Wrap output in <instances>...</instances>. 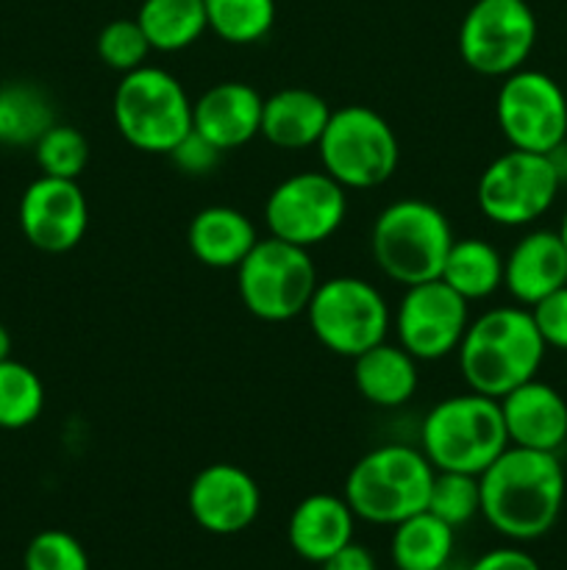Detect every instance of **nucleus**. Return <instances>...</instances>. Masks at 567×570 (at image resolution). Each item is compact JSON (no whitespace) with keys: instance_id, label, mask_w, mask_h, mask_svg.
Segmentation results:
<instances>
[{"instance_id":"2eb2a0df","label":"nucleus","mask_w":567,"mask_h":570,"mask_svg":"<svg viewBox=\"0 0 567 570\" xmlns=\"http://www.w3.org/2000/svg\"><path fill=\"white\" fill-rule=\"evenodd\" d=\"M20 232L42 254H67L89 228V204L81 184L39 176L26 187L17 209Z\"/></svg>"},{"instance_id":"c756f323","label":"nucleus","mask_w":567,"mask_h":570,"mask_svg":"<svg viewBox=\"0 0 567 570\" xmlns=\"http://www.w3.org/2000/svg\"><path fill=\"white\" fill-rule=\"evenodd\" d=\"M426 510L445 521L448 527H467L476 515H481V484L470 473L437 471L428 493Z\"/></svg>"},{"instance_id":"412c9836","label":"nucleus","mask_w":567,"mask_h":570,"mask_svg":"<svg viewBox=\"0 0 567 570\" xmlns=\"http://www.w3.org/2000/svg\"><path fill=\"white\" fill-rule=\"evenodd\" d=\"M259 239L253 220L233 206H206L187 228L189 250L211 271H237Z\"/></svg>"},{"instance_id":"c85d7f7f","label":"nucleus","mask_w":567,"mask_h":570,"mask_svg":"<svg viewBox=\"0 0 567 570\" xmlns=\"http://www.w3.org/2000/svg\"><path fill=\"white\" fill-rule=\"evenodd\" d=\"M44 410V384L39 373L17 360L0 362V429L20 432L39 421Z\"/></svg>"},{"instance_id":"473e14b6","label":"nucleus","mask_w":567,"mask_h":570,"mask_svg":"<svg viewBox=\"0 0 567 570\" xmlns=\"http://www.w3.org/2000/svg\"><path fill=\"white\" fill-rule=\"evenodd\" d=\"M22 566L26 570H89V554L81 540L64 529H44L31 538Z\"/></svg>"},{"instance_id":"39448f33","label":"nucleus","mask_w":567,"mask_h":570,"mask_svg":"<svg viewBox=\"0 0 567 570\" xmlns=\"http://www.w3.org/2000/svg\"><path fill=\"white\" fill-rule=\"evenodd\" d=\"M454 239L450 220L439 206L420 198H400L378 212L370 250L389 282L415 287L439 278Z\"/></svg>"},{"instance_id":"c9c22d12","label":"nucleus","mask_w":567,"mask_h":570,"mask_svg":"<svg viewBox=\"0 0 567 570\" xmlns=\"http://www.w3.org/2000/svg\"><path fill=\"white\" fill-rule=\"evenodd\" d=\"M467 570H543L539 562L534 560L528 551L515 549V546H504V549H493L487 554L478 557Z\"/></svg>"},{"instance_id":"0eeeda50","label":"nucleus","mask_w":567,"mask_h":570,"mask_svg":"<svg viewBox=\"0 0 567 570\" xmlns=\"http://www.w3.org/2000/svg\"><path fill=\"white\" fill-rule=\"evenodd\" d=\"M317 156L322 170L345 189H376L398 170L400 142L387 117L354 104L331 111Z\"/></svg>"},{"instance_id":"7c9ffc66","label":"nucleus","mask_w":567,"mask_h":570,"mask_svg":"<svg viewBox=\"0 0 567 570\" xmlns=\"http://www.w3.org/2000/svg\"><path fill=\"white\" fill-rule=\"evenodd\" d=\"M33 159H37L42 176L78 181L89 165V142L76 126L53 122L33 145Z\"/></svg>"},{"instance_id":"423d86ee","label":"nucleus","mask_w":567,"mask_h":570,"mask_svg":"<svg viewBox=\"0 0 567 570\" xmlns=\"http://www.w3.org/2000/svg\"><path fill=\"white\" fill-rule=\"evenodd\" d=\"M111 117L131 148L167 156L192 131V100L172 72L145 65L120 78Z\"/></svg>"},{"instance_id":"f3484780","label":"nucleus","mask_w":567,"mask_h":570,"mask_svg":"<svg viewBox=\"0 0 567 570\" xmlns=\"http://www.w3.org/2000/svg\"><path fill=\"white\" fill-rule=\"evenodd\" d=\"M498 401L509 445L559 454L567 440V401L559 390L531 379Z\"/></svg>"},{"instance_id":"6ab92c4d","label":"nucleus","mask_w":567,"mask_h":570,"mask_svg":"<svg viewBox=\"0 0 567 570\" xmlns=\"http://www.w3.org/2000/svg\"><path fill=\"white\" fill-rule=\"evenodd\" d=\"M567 284V248L559 232H528L504 259V287L520 306L531 309Z\"/></svg>"},{"instance_id":"f8f14e48","label":"nucleus","mask_w":567,"mask_h":570,"mask_svg":"<svg viewBox=\"0 0 567 570\" xmlns=\"http://www.w3.org/2000/svg\"><path fill=\"white\" fill-rule=\"evenodd\" d=\"M495 120L515 150L556 156L567 142V95L548 72L523 67L500 83Z\"/></svg>"},{"instance_id":"ddd939ff","label":"nucleus","mask_w":567,"mask_h":570,"mask_svg":"<svg viewBox=\"0 0 567 570\" xmlns=\"http://www.w3.org/2000/svg\"><path fill=\"white\" fill-rule=\"evenodd\" d=\"M348 215V189L326 170H304L272 187L265 204V226L270 237L298 248L326 243Z\"/></svg>"},{"instance_id":"4c0bfd02","label":"nucleus","mask_w":567,"mask_h":570,"mask_svg":"<svg viewBox=\"0 0 567 570\" xmlns=\"http://www.w3.org/2000/svg\"><path fill=\"white\" fill-rule=\"evenodd\" d=\"M3 360H11V334L9 328L0 323V362Z\"/></svg>"},{"instance_id":"cd10ccee","label":"nucleus","mask_w":567,"mask_h":570,"mask_svg":"<svg viewBox=\"0 0 567 570\" xmlns=\"http://www.w3.org/2000/svg\"><path fill=\"white\" fill-rule=\"evenodd\" d=\"M209 31L228 45H256L272 31L276 0H203Z\"/></svg>"},{"instance_id":"f03ea898","label":"nucleus","mask_w":567,"mask_h":570,"mask_svg":"<svg viewBox=\"0 0 567 570\" xmlns=\"http://www.w3.org/2000/svg\"><path fill=\"white\" fill-rule=\"evenodd\" d=\"M543 334L526 306H495L470 321L459 348V371L467 390L504 399L537 379L545 360Z\"/></svg>"},{"instance_id":"9b49d317","label":"nucleus","mask_w":567,"mask_h":570,"mask_svg":"<svg viewBox=\"0 0 567 570\" xmlns=\"http://www.w3.org/2000/svg\"><path fill=\"white\" fill-rule=\"evenodd\" d=\"M537 31V17L526 0H476L459 26L461 61L478 76L506 78L523 70Z\"/></svg>"},{"instance_id":"b1692460","label":"nucleus","mask_w":567,"mask_h":570,"mask_svg":"<svg viewBox=\"0 0 567 570\" xmlns=\"http://www.w3.org/2000/svg\"><path fill=\"white\" fill-rule=\"evenodd\" d=\"M439 278L450 289H456L467 304L484 301L504 287V256L487 239H454Z\"/></svg>"},{"instance_id":"2f4dec72","label":"nucleus","mask_w":567,"mask_h":570,"mask_svg":"<svg viewBox=\"0 0 567 570\" xmlns=\"http://www.w3.org/2000/svg\"><path fill=\"white\" fill-rule=\"evenodd\" d=\"M94 50H98V59L109 70H117L126 76V72L148 65V56L153 48H150L148 37L139 28L137 17L133 20L120 17V20H111L100 28L98 39H94Z\"/></svg>"},{"instance_id":"e433bc0d","label":"nucleus","mask_w":567,"mask_h":570,"mask_svg":"<svg viewBox=\"0 0 567 570\" xmlns=\"http://www.w3.org/2000/svg\"><path fill=\"white\" fill-rule=\"evenodd\" d=\"M320 568L322 570H378L376 557L370 554V549L359 546L356 540H350V543L342 546L337 554L328 557Z\"/></svg>"},{"instance_id":"aec40b11","label":"nucleus","mask_w":567,"mask_h":570,"mask_svg":"<svg viewBox=\"0 0 567 570\" xmlns=\"http://www.w3.org/2000/svg\"><path fill=\"white\" fill-rule=\"evenodd\" d=\"M356 515L345 495L311 493L289 515L287 538L295 554L306 562H322L354 540Z\"/></svg>"},{"instance_id":"6e6552de","label":"nucleus","mask_w":567,"mask_h":570,"mask_svg":"<svg viewBox=\"0 0 567 570\" xmlns=\"http://www.w3.org/2000/svg\"><path fill=\"white\" fill-rule=\"evenodd\" d=\"M317 267L309 250L265 237L237 267V293L245 309L265 323H287L306 315L315 295Z\"/></svg>"},{"instance_id":"9d476101","label":"nucleus","mask_w":567,"mask_h":570,"mask_svg":"<svg viewBox=\"0 0 567 570\" xmlns=\"http://www.w3.org/2000/svg\"><path fill=\"white\" fill-rule=\"evenodd\" d=\"M559 189L561 173L556 156L511 148L484 167L476 204L495 226L523 228L537 223L554 206Z\"/></svg>"},{"instance_id":"4468645a","label":"nucleus","mask_w":567,"mask_h":570,"mask_svg":"<svg viewBox=\"0 0 567 570\" xmlns=\"http://www.w3.org/2000/svg\"><path fill=\"white\" fill-rule=\"evenodd\" d=\"M392 323L400 348L417 362H437L459 348L470 326V304L442 278H434L406 287Z\"/></svg>"},{"instance_id":"bb28decb","label":"nucleus","mask_w":567,"mask_h":570,"mask_svg":"<svg viewBox=\"0 0 567 570\" xmlns=\"http://www.w3.org/2000/svg\"><path fill=\"white\" fill-rule=\"evenodd\" d=\"M53 122V104L42 89L22 81L0 87V145L33 148Z\"/></svg>"},{"instance_id":"a211bd4d","label":"nucleus","mask_w":567,"mask_h":570,"mask_svg":"<svg viewBox=\"0 0 567 570\" xmlns=\"http://www.w3.org/2000/svg\"><path fill=\"white\" fill-rule=\"evenodd\" d=\"M261 109L259 89L245 81H220L192 104V128L226 154L259 137Z\"/></svg>"},{"instance_id":"72a5a7b5","label":"nucleus","mask_w":567,"mask_h":570,"mask_svg":"<svg viewBox=\"0 0 567 570\" xmlns=\"http://www.w3.org/2000/svg\"><path fill=\"white\" fill-rule=\"evenodd\" d=\"M167 156H170L172 165L181 173H187V176H209V173L220 165L222 150L192 128V131H189Z\"/></svg>"},{"instance_id":"1a4fd4ad","label":"nucleus","mask_w":567,"mask_h":570,"mask_svg":"<svg viewBox=\"0 0 567 570\" xmlns=\"http://www.w3.org/2000/svg\"><path fill=\"white\" fill-rule=\"evenodd\" d=\"M306 321L317 343L331 354L356 360L387 340L392 312L387 298L359 276H334L317 284Z\"/></svg>"},{"instance_id":"5701e85b","label":"nucleus","mask_w":567,"mask_h":570,"mask_svg":"<svg viewBox=\"0 0 567 570\" xmlns=\"http://www.w3.org/2000/svg\"><path fill=\"white\" fill-rule=\"evenodd\" d=\"M420 362L398 343H378L354 360V384L361 399L381 410L409 404L420 384Z\"/></svg>"},{"instance_id":"f257e3e1","label":"nucleus","mask_w":567,"mask_h":570,"mask_svg":"<svg viewBox=\"0 0 567 570\" xmlns=\"http://www.w3.org/2000/svg\"><path fill=\"white\" fill-rule=\"evenodd\" d=\"M478 484L484 521L517 543L545 538L565 507V468L550 451L509 445L478 476Z\"/></svg>"},{"instance_id":"a878e982","label":"nucleus","mask_w":567,"mask_h":570,"mask_svg":"<svg viewBox=\"0 0 567 570\" xmlns=\"http://www.w3.org/2000/svg\"><path fill=\"white\" fill-rule=\"evenodd\" d=\"M454 527L428 510L392 527L389 554L398 570H442L454 554Z\"/></svg>"},{"instance_id":"393cba45","label":"nucleus","mask_w":567,"mask_h":570,"mask_svg":"<svg viewBox=\"0 0 567 570\" xmlns=\"http://www.w3.org/2000/svg\"><path fill=\"white\" fill-rule=\"evenodd\" d=\"M137 22L159 53L192 48L209 31L203 0H142Z\"/></svg>"},{"instance_id":"ea45409f","label":"nucleus","mask_w":567,"mask_h":570,"mask_svg":"<svg viewBox=\"0 0 567 570\" xmlns=\"http://www.w3.org/2000/svg\"><path fill=\"white\" fill-rule=\"evenodd\" d=\"M559 237H561V243H565V248H567V212H565V217H561V226H559Z\"/></svg>"},{"instance_id":"20e7f679","label":"nucleus","mask_w":567,"mask_h":570,"mask_svg":"<svg viewBox=\"0 0 567 570\" xmlns=\"http://www.w3.org/2000/svg\"><path fill=\"white\" fill-rule=\"evenodd\" d=\"M434 473L420 449L387 443L354 462L342 495L361 521L395 527L426 510Z\"/></svg>"},{"instance_id":"dca6fc26","label":"nucleus","mask_w":567,"mask_h":570,"mask_svg":"<svg viewBox=\"0 0 567 570\" xmlns=\"http://www.w3.org/2000/svg\"><path fill=\"white\" fill-rule=\"evenodd\" d=\"M187 507L203 532L228 538L245 532L259 518L261 490L245 468L233 462H211L195 473Z\"/></svg>"},{"instance_id":"f704fd0d","label":"nucleus","mask_w":567,"mask_h":570,"mask_svg":"<svg viewBox=\"0 0 567 570\" xmlns=\"http://www.w3.org/2000/svg\"><path fill=\"white\" fill-rule=\"evenodd\" d=\"M534 323L543 334L545 345L567 351V284L531 306Z\"/></svg>"},{"instance_id":"4be33fe9","label":"nucleus","mask_w":567,"mask_h":570,"mask_svg":"<svg viewBox=\"0 0 567 570\" xmlns=\"http://www.w3.org/2000/svg\"><path fill=\"white\" fill-rule=\"evenodd\" d=\"M326 98L304 87H284L267 95L261 109V137L281 150L317 148L331 117Z\"/></svg>"},{"instance_id":"58836bf2","label":"nucleus","mask_w":567,"mask_h":570,"mask_svg":"<svg viewBox=\"0 0 567 570\" xmlns=\"http://www.w3.org/2000/svg\"><path fill=\"white\" fill-rule=\"evenodd\" d=\"M556 161H559V173H561V184H567V145L556 154Z\"/></svg>"},{"instance_id":"7ed1b4c3","label":"nucleus","mask_w":567,"mask_h":570,"mask_svg":"<svg viewBox=\"0 0 567 570\" xmlns=\"http://www.w3.org/2000/svg\"><path fill=\"white\" fill-rule=\"evenodd\" d=\"M434 471L481 476L506 449L500 401L481 393L448 395L426 412L420 423V445Z\"/></svg>"}]
</instances>
